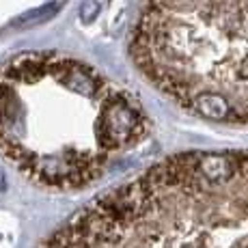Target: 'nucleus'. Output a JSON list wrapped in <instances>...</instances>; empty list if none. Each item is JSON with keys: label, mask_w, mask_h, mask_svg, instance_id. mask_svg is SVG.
I'll return each instance as SVG.
<instances>
[{"label": "nucleus", "mask_w": 248, "mask_h": 248, "mask_svg": "<svg viewBox=\"0 0 248 248\" xmlns=\"http://www.w3.org/2000/svg\"><path fill=\"white\" fill-rule=\"evenodd\" d=\"M145 134L134 93L82 61L31 52L0 65V154L35 184L87 186Z\"/></svg>", "instance_id": "obj_1"}, {"label": "nucleus", "mask_w": 248, "mask_h": 248, "mask_svg": "<svg viewBox=\"0 0 248 248\" xmlns=\"http://www.w3.org/2000/svg\"><path fill=\"white\" fill-rule=\"evenodd\" d=\"M39 248H248V151H186L91 201Z\"/></svg>", "instance_id": "obj_2"}, {"label": "nucleus", "mask_w": 248, "mask_h": 248, "mask_svg": "<svg viewBox=\"0 0 248 248\" xmlns=\"http://www.w3.org/2000/svg\"><path fill=\"white\" fill-rule=\"evenodd\" d=\"M7 190V179H4V173L0 170V192H4Z\"/></svg>", "instance_id": "obj_6"}, {"label": "nucleus", "mask_w": 248, "mask_h": 248, "mask_svg": "<svg viewBox=\"0 0 248 248\" xmlns=\"http://www.w3.org/2000/svg\"><path fill=\"white\" fill-rule=\"evenodd\" d=\"M130 52L181 108L248 125V0H147Z\"/></svg>", "instance_id": "obj_3"}, {"label": "nucleus", "mask_w": 248, "mask_h": 248, "mask_svg": "<svg viewBox=\"0 0 248 248\" xmlns=\"http://www.w3.org/2000/svg\"><path fill=\"white\" fill-rule=\"evenodd\" d=\"M102 2H104V0H87V2L80 7V20H82V22H91L99 13Z\"/></svg>", "instance_id": "obj_5"}, {"label": "nucleus", "mask_w": 248, "mask_h": 248, "mask_svg": "<svg viewBox=\"0 0 248 248\" xmlns=\"http://www.w3.org/2000/svg\"><path fill=\"white\" fill-rule=\"evenodd\" d=\"M56 9V4H47V7H39V9H35V11H28V13H24L22 17H17L16 22V26H24V24H35L37 20H41V17H46V16H50V11H54Z\"/></svg>", "instance_id": "obj_4"}]
</instances>
